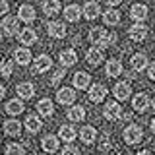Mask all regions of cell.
<instances>
[{
	"mask_svg": "<svg viewBox=\"0 0 155 155\" xmlns=\"http://www.w3.org/2000/svg\"><path fill=\"white\" fill-rule=\"evenodd\" d=\"M0 31H4L8 37H14L19 33V19L16 16H6L2 19V25H0Z\"/></svg>",
	"mask_w": 155,
	"mask_h": 155,
	"instance_id": "cell-1",
	"label": "cell"
},
{
	"mask_svg": "<svg viewBox=\"0 0 155 155\" xmlns=\"http://www.w3.org/2000/svg\"><path fill=\"white\" fill-rule=\"evenodd\" d=\"M143 140V130L140 128V126H128V128L124 130V142L128 143V145H134V143H138V142H142Z\"/></svg>",
	"mask_w": 155,
	"mask_h": 155,
	"instance_id": "cell-2",
	"label": "cell"
},
{
	"mask_svg": "<svg viewBox=\"0 0 155 155\" xmlns=\"http://www.w3.org/2000/svg\"><path fill=\"white\" fill-rule=\"evenodd\" d=\"M51 66H52L51 56L48 54H39L35 58V62H33V72H35V74H45L47 70H51Z\"/></svg>",
	"mask_w": 155,
	"mask_h": 155,
	"instance_id": "cell-3",
	"label": "cell"
},
{
	"mask_svg": "<svg viewBox=\"0 0 155 155\" xmlns=\"http://www.w3.org/2000/svg\"><path fill=\"white\" fill-rule=\"evenodd\" d=\"M147 31H149V29L145 27L143 23H134V25L128 29V35H130V39H132V41L140 43V41H143V39L147 37Z\"/></svg>",
	"mask_w": 155,
	"mask_h": 155,
	"instance_id": "cell-4",
	"label": "cell"
},
{
	"mask_svg": "<svg viewBox=\"0 0 155 155\" xmlns=\"http://www.w3.org/2000/svg\"><path fill=\"white\" fill-rule=\"evenodd\" d=\"M18 39H19V43H21V45L27 48L29 45L37 43V33L33 31L31 27H25V29H19V33H18Z\"/></svg>",
	"mask_w": 155,
	"mask_h": 155,
	"instance_id": "cell-5",
	"label": "cell"
},
{
	"mask_svg": "<svg viewBox=\"0 0 155 155\" xmlns=\"http://www.w3.org/2000/svg\"><path fill=\"white\" fill-rule=\"evenodd\" d=\"M103 51H101L99 47H91L89 51L85 52V60H87V64L89 66H99L101 62H103Z\"/></svg>",
	"mask_w": 155,
	"mask_h": 155,
	"instance_id": "cell-6",
	"label": "cell"
},
{
	"mask_svg": "<svg viewBox=\"0 0 155 155\" xmlns=\"http://www.w3.org/2000/svg\"><path fill=\"white\" fill-rule=\"evenodd\" d=\"M56 99H58V103H62V105H72L76 101V93H74L72 87H62V89L56 91Z\"/></svg>",
	"mask_w": 155,
	"mask_h": 155,
	"instance_id": "cell-7",
	"label": "cell"
},
{
	"mask_svg": "<svg viewBox=\"0 0 155 155\" xmlns=\"http://www.w3.org/2000/svg\"><path fill=\"white\" fill-rule=\"evenodd\" d=\"M107 95V87L101 84H93L89 87V101L91 103H101Z\"/></svg>",
	"mask_w": 155,
	"mask_h": 155,
	"instance_id": "cell-8",
	"label": "cell"
},
{
	"mask_svg": "<svg viewBox=\"0 0 155 155\" xmlns=\"http://www.w3.org/2000/svg\"><path fill=\"white\" fill-rule=\"evenodd\" d=\"M47 31H48V35H51L52 39L66 37V25H64V23H60V21H51L47 25Z\"/></svg>",
	"mask_w": 155,
	"mask_h": 155,
	"instance_id": "cell-9",
	"label": "cell"
},
{
	"mask_svg": "<svg viewBox=\"0 0 155 155\" xmlns=\"http://www.w3.org/2000/svg\"><path fill=\"white\" fill-rule=\"evenodd\" d=\"M14 62H18L19 66H27L29 62H31V51L25 48V47L16 48V52H14Z\"/></svg>",
	"mask_w": 155,
	"mask_h": 155,
	"instance_id": "cell-10",
	"label": "cell"
},
{
	"mask_svg": "<svg viewBox=\"0 0 155 155\" xmlns=\"http://www.w3.org/2000/svg\"><path fill=\"white\" fill-rule=\"evenodd\" d=\"M18 19H21V21H25V23H31L33 19H35V8H33L31 4H23V6H19Z\"/></svg>",
	"mask_w": 155,
	"mask_h": 155,
	"instance_id": "cell-11",
	"label": "cell"
},
{
	"mask_svg": "<svg viewBox=\"0 0 155 155\" xmlns=\"http://www.w3.org/2000/svg\"><path fill=\"white\" fill-rule=\"evenodd\" d=\"M16 91L19 95V101H21V99H31V97L35 95V85L29 84V81H21V84H18Z\"/></svg>",
	"mask_w": 155,
	"mask_h": 155,
	"instance_id": "cell-12",
	"label": "cell"
},
{
	"mask_svg": "<svg viewBox=\"0 0 155 155\" xmlns=\"http://www.w3.org/2000/svg\"><path fill=\"white\" fill-rule=\"evenodd\" d=\"M58 60H60V64L68 68V66H74L78 62V54L76 51H72V48H66V51H62L60 54H58Z\"/></svg>",
	"mask_w": 155,
	"mask_h": 155,
	"instance_id": "cell-13",
	"label": "cell"
},
{
	"mask_svg": "<svg viewBox=\"0 0 155 155\" xmlns=\"http://www.w3.org/2000/svg\"><path fill=\"white\" fill-rule=\"evenodd\" d=\"M120 113H122V109H120L118 103H114V101L107 103L105 109H103L105 118H109V120H118V118H120Z\"/></svg>",
	"mask_w": 155,
	"mask_h": 155,
	"instance_id": "cell-14",
	"label": "cell"
},
{
	"mask_svg": "<svg viewBox=\"0 0 155 155\" xmlns=\"http://www.w3.org/2000/svg\"><path fill=\"white\" fill-rule=\"evenodd\" d=\"M58 142H60V140H58L56 136L48 134V136H45V138H43L41 147L45 149L47 153H56V151H58Z\"/></svg>",
	"mask_w": 155,
	"mask_h": 155,
	"instance_id": "cell-15",
	"label": "cell"
},
{
	"mask_svg": "<svg viewBox=\"0 0 155 155\" xmlns=\"http://www.w3.org/2000/svg\"><path fill=\"white\" fill-rule=\"evenodd\" d=\"M84 16L87 19H95V18H99L101 16V8H99V4L93 2V0H89V2H85V6H84Z\"/></svg>",
	"mask_w": 155,
	"mask_h": 155,
	"instance_id": "cell-16",
	"label": "cell"
},
{
	"mask_svg": "<svg viewBox=\"0 0 155 155\" xmlns=\"http://www.w3.org/2000/svg\"><path fill=\"white\" fill-rule=\"evenodd\" d=\"M132 107L136 110H140V113H145V110L149 109V97L145 93H138L132 99Z\"/></svg>",
	"mask_w": 155,
	"mask_h": 155,
	"instance_id": "cell-17",
	"label": "cell"
},
{
	"mask_svg": "<svg viewBox=\"0 0 155 155\" xmlns=\"http://www.w3.org/2000/svg\"><path fill=\"white\" fill-rule=\"evenodd\" d=\"M130 16H132V19H136V21H143L145 18H147V6L145 4H134L132 8H130Z\"/></svg>",
	"mask_w": 155,
	"mask_h": 155,
	"instance_id": "cell-18",
	"label": "cell"
},
{
	"mask_svg": "<svg viewBox=\"0 0 155 155\" xmlns=\"http://www.w3.org/2000/svg\"><path fill=\"white\" fill-rule=\"evenodd\" d=\"M37 113L41 116H52V113H54V105H52L51 99H41L37 103Z\"/></svg>",
	"mask_w": 155,
	"mask_h": 155,
	"instance_id": "cell-19",
	"label": "cell"
},
{
	"mask_svg": "<svg viewBox=\"0 0 155 155\" xmlns=\"http://www.w3.org/2000/svg\"><path fill=\"white\" fill-rule=\"evenodd\" d=\"M64 18L68 19V21L76 23L78 19L81 18V8L76 6V4H70V6H66V8H64Z\"/></svg>",
	"mask_w": 155,
	"mask_h": 155,
	"instance_id": "cell-20",
	"label": "cell"
},
{
	"mask_svg": "<svg viewBox=\"0 0 155 155\" xmlns=\"http://www.w3.org/2000/svg\"><path fill=\"white\" fill-rule=\"evenodd\" d=\"M105 72H107V76H109V78H118L120 74H122V64H120L116 58H113V60L107 62Z\"/></svg>",
	"mask_w": 155,
	"mask_h": 155,
	"instance_id": "cell-21",
	"label": "cell"
},
{
	"mask_svg": "<svg viewBox=\"0 0 155 155\" xmlns=\"http://www.w3.org/2000/svg\"><path fill=\"white\" fill-rule=\"evenodd\" d=\"M80 138L84 143H93L97 140V130L93 126H84V128L80 130Z\"/></svg>",
	"mask_w": 155,
	"mask_h": 155,
	"instance_id": "cell-22",
	"label": "cell"
},
{
	"mask_svg": "<svg viewBox=\"0 0 155 155\" xmlns=\"http://www.w3.org/2000/svg\"><path fill=\"white\" fill-rule=\"evenodd\" d=\"M85 118V109L80 105H74L72 109H68V120H72V122H81V120Z\"/></svg>",
	"mask_w": 155,
	"mask_h": 155,
	"instance_id": "cell-23",
	"label": "cell"
},
{
	"mask_svg": "<svg viewBox=\"0 0 155 155\" xmlns=\"http://www.w3.org/2000/svg\"><path fill=\"white\" fill-rule=\"evenodd\" d=\"M130 93H132V89H130V85L124 84V81H120V84L114 85V97L118 101H126L130 97Z\"/></svg>",
	"mask_w": 155,
	"mask_h": 155,
	"instance_id": "cell-24",
	"label": "cell"
},
{
	"mask_svg": "<svg viewBox=\"0 0 155 155\" xmlns=\"http://www.w3.org/2000/svg\"><path fill=\"white\" fill-rule=\"evenodd\" d=\"M89 81H91V78L85 72H76L74 74V87H78V89H87Z\"/></svg>",
	"mask_w": 155,
	"mask_h": 155,
	"instance_id": "cell-25",
	"label": "cell"
},
{
	"mask_svg": "<svg viewBox=\"0 0 155 155\" xmlns=\"http://www.w3.org/2000/svg\"><path fill=\"white\" fill-rule=\"evenodd\" d=\"M41 118L35 114H29L27 118H25V128H27V132H31V134H37L39 130H41Z\"/></svg>",
	"mask_w": 155,
	"mask_h": 155,
	"instance_id": "cell-26",
	"label": "cell"
},
{
	"mask_svg": "<svg viewBox=\"0 0 155 155\" xmlns=\"http://www.w3.org/2000/svg\"><path fill=\"white\" fill-rule=\"evenodd\" d=\"M43 12L47 16H56L60 12V2L58 0H43Z\"/></svg>",
	"mask_w": 155,
	"mask_h": 155,
	"instance_id": "cell-27",
	"label": "cell"
},
{
	"mask_svg": "<svg viewBox=\"0 0 155 155\" xmlns=\"http://www.w3.org/2000/svg\"><path fill=\"white\" fill-rule=\"evenodd\" d=\"M74 138H76V130H74V126H70V124L60 126V130H58V140H64V142H72Z\"/></svg>",
	"mask_w": 155,
	"mask_h": 155,
	"instance_id": "cell-28",
	"label": "cell"
},
{
	"mask_svg": "<svg viewBox=\"0 0 155 155\" xmlns=\"http://www.w3.org/2000/svg\"><path fill=\"white\" fill-rule=\"evenodd\" d=\"M4 110H6L8 114H19V113H23V103L19 99H10L8 103H6V107H4Z\"/></svg>",
	"mask_w": 155,
	"mask_h": 155,
	"instance_id": "cell-29",
	"label": "cell"
},
{
	"mask_svg": "<svg viewBox=\"0 0 155 155\" xmlns=\"http://www.w3.org/2000/svg\"><path fill=\"white\" fill-rule=\"evenodd\" d=\"M4 132H6V136H19L21 134V122H18V120H6L4 122Z\"/></svg>",
	"mask_w": 155,
	"mask_h": 155,
	"instance_id": "cell-30",
	"label": "cell"
},
{
	"mask_svg": "<svg viewBox=\"0 0 155 155\" xmlns=\"http://www.w3.org/2000/svg\"><path fill=\"white\" fill-rule=\"evenodd\" d=\"M132 66H134V70H136V72L145 70V68H147V56L142 54V52L134 54V56H132Z\"/></svg>",
	"mask_w": 155,
	"mask_h": 155,
	"instance_id": "cell-31",
	"label": "cell"
},
{
	"mask_svg": "<svg viewBox=\"0 0 155 155\" xmlns=\"http://www.w3.org/2000/svg\"><path fill=\"white\" fill-rule=\"evenodd\" d=\"M103 19H105L107 25H118V23H120L118 10H107V12L103 14Z\"/></svg>",
	"mask_w": 155,
	"mask_h": 155,
	"instance_id": "cell-32",
	"label": "cell"
},
{
	"mask_svg": "<svg viewBox=\"0 0 155 155\" xmlns=\"http://www.w3.org/2000/svg\"><path fill=\"white\" fill-rule=\"evenodd\" d=\"M14 72V60H10V58H4L2 62H0V74L4 78H10Z\"/></svg>",
	"mask_w": 155,
	"mask_h": 155,
	"instance_id": "cell-33",
	"label": "cell"
},
{
	"mask_svg": "<svg viewBox=\"0 0 155 155\" xmlns=\"http://www.w3.org/2000/svg\"><path fill=\"white\" fill-rule=\"evenodd\" d=\"M114 43H116V35L113 31H105L103 29V37H101L99 47H110V45H114Z\"/></svg>",
	"mask_w": 155,
	"mask_h": 155,
	"instance_id": "cell-34",
	"label": "cell"
},
{
	"mask_svg": "<svg viewBox=\"0 0 155 155\" xmlns=\"http://www.w3.org/2000/svg\"><path fill=\"white\" fill-rule=\"evenodd\" d=\"M6 155H25V149H23L21 143H8Z\"/></svg>",
	"mask_w": 155,
	"mask_h": 155,
	"instance_id": "cell-35",
	"label": "cell"
},
{
	"mask_svg": "<svg viewBox=\"0 0 155 155\" xmlns=\"http://www.w3.org/2000/svg\"><path fill=\"white\" fill-rule=\"evenodd\" d=\"M101 37H103V29H101V27H93L89 31V39H91V43H93V45H99V43H101Z\"/></svg>",
	"mask_w": 155,
	"mask_h": 155,
	"instance_id": "cell-36",
	"label": "cell"
},
{
	"mask_svg": "<svg viewBox=\"0 0 155 155\" xmlns=\"http://www.w3.org/2000/svg\"><path fill=\"white\" fill-rule=\"evenodd\" d=\"M62 78H64V68H60V70H56L54 74H52V78H51V84H52V85H56L58 81L62 80Z\"/></svg>",
	"mask_w": 155,
	"mask_h": 155,
	"instance_id": "cell-37",
	"label": "cell"
},
{
	"mask_svg": "<svg viewBox=\"0 0 155 155\" xmlns=\"http://www.w3.org/2000/svg\"><path fill=\"white\" fill-rule=\"evenodd\" d=\"M99 149L101 151H109L110 149V140H109V136H103V138H101V143H99Z\"/></svg>",
	"mask_w": 155,
	"mask_h": 155,
	"instance_id": "cell-38",
	"label": "cell"
},
{
	"mask_svg": "<svg viewBox=\"0 0 155 155\" xmlns=\"http://www.w3.org/2000/svg\"><path fill=\"white\" fill-rule=\"evenodd\" d=\"M62 155H80V149L74 147V145H66V147L62 149Z\"/></svg>",
	"mask_w": 155,
	"mask_h": 155,
	"instance_id": "cell-39",
	"label": "cell"
},
{
	"mask_svg": "<svg viewBox=\"0 0 155 155\" xmlns=\"http://www.w3.org/2000/svg\"><path fill=\"white\" fill-rule=\"evenodd\" d=\"M8 10H10L8 2H6V0H0V16H6V14H8Z\"/></svg>",
	"mask_w": 155,
	"mask_h": 155,
	"instance_id": "cell-40",
	"label": "cell"
},
{
	"mask_svg": "<svg viewBox=\"0 0 155 155\" xmlns=\"http://www.w3.org/2000/svg\"><path fill=\"white\" fill-rule=\"evenodd\" d=\"M147 78H149V80H153V81H155V62H153V64H149V66H147Z\"/></svg>",
	"mask_w": 155,
	"mask_h": 155,
	"instance_id": "cell-41",
	"label": "cell"
},
{
	"mask_svg": "<svg viewBox=\"0 0 155 155\" xmlns=\"http://www.w3.org/2000/svg\"><path fill=\"white\" fill-rule=\"evenodd\" d=\"M107 4H109V6H118L120 2H122V0H105Z\"/></svg>",
	"mask_w": 155,
	"mask_h": 155,
	"instance_id": "cell-42",
	"label": "cell"
},
{
	"mask_svg": "<svg viewBox=\"0 0 155 155\" xmlns=\"http://www.w3.org/2000/svg\"><path fill=\"white\" fill-rule=\"evenodd\" d=\"M4 93H6V89H4V85L0 84V99H4Z\"/></svg>",
	"mask_w": 155,
	"mask_h": 155,
	"instance_id": "cell-43",
	"label": "cell"
},
{
	"mask_svg": "<svg viewBox=\"0 0 155 155\" xmlns=\"http://www.w3.org/2000/svg\"><path fill=\"white\" fill-rule=\"evenodd\" d=\"M136 155H151V151H147V149H143V151H140V153H136Z\"/></svg>",
	"mask_w": 155,
	"mask_h": 155,
	"instance_id": "cell-44",
	"label": "cell"
},
{
	"mask_svg": "<svg viewBox=\"0 0 155 155\" xmlns=\"http://www.w3.org/2000/svg\"><path fill=\"white\" fill-rule=\"evenodd\" d=\"M151 130H153V134H155V118L151 120Z\"/></svg>",
	"mask_w": 155,
	"mask_h": 155,
	"instance_id": "cell-45",
	"label": "cell"
},
{
	"mask_svg": "<svg viewBox=\"0 0 155 155\" xmlns=\"http://www.w3.org/2000/svg\"><path fill=\"white\" fill-rule=\"evenodd\" d=\"M2 37H4V35H2V31H0V41H2Z\"/></svg>",
	"mask_w": 155,
	"mask_h": 155,
	"instance_id": "cell-46",
	"label": "cell"
},
{
	"mask_svg": "<svg viewBox=\"0 0 155 155\" xmlns=\"http://www.w3.org/2000/svg\"><path fill=\"white\" fill-rule=\"evenodd\" d=\"M153 109H155V99H153Z\"/></svg>",
	"mask_w": 155,
	"mask_h": 155,
	"instance_id": "cell-47",
	"label": "cell"
}]
</instances>
